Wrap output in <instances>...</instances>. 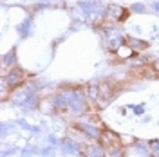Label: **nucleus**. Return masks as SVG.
<instances>
[{"instance_id": "f257e3e1", "label": "nucleus", "mask_w": 159, "mask_h": 157, "mask_svg": "<svg viewBox=\"0 0 159 157\" xmlns=\"http://www.w3.org/2000/svg\"><path fill=\"white\" fill-rule=\"evenodd\" d=\"M22 78H24V72L20 69H13L9 74L6 76V81H7V85L13 87V85H18L20 81H22Z\"/></svg>"}, {"instance_id": "f03ea898", "label": "nucleus", "mask_w": 159, "mask_h": 157, "mask_svg": "<svg viewBox=\"0 0 159 157\" xmlns=\"http://www.w3.org/2000/svg\"><path fill=\"white\" fill-rule=\"evenodd\" d=\"M9 61H15V52H9L4 56V65H9Z\"/></svg>"}, {"instance_id": "7ed1b4c3", "label": "nucleus", "mask_w": 159, "mask_h": 157, "mask_svg": "<svg viewBox=\"0 0 159 157\" xmlns=\"http://www.w3.org/2000/svg\"><path fill=\"white\" fill-rule=\"evenodd\" d=\"M90 152H92V155H96V157H101L103 154H101V148H90Z\"/></svg>"}, {"instance_id": "20e7f679", "label": "nucleus", "mask_w": 159, "mask_h": 157, "mask_svg": "<svg viewBox=\"0 0 159 157\" xmlns=\"http://www.w3.org/2000/svg\"><path fill=\"white\" fill-rule=\"evenodd\" d=\"M134 11H143V6H139V4H136V6H134Z\"/></svg>"}, {"instance_id": "39448f33", "label": "nucleus", "mask_w": 159, "mask_h": 157, "mask_svg": "<svg viewBox=\"0 0 159 157\" xmlns=\"http://www.w3.org/2000/svg\"><path fill=\"white\" fill-rule=\"evenodd\" d=\"M156 157H159V143H157V148H156Z\"/></svg>"}, {"instance_id": "423d86ee", "label": "nucleus", "mask_w": 159, "mask_h": 157, "mask_svg": "<svg viewBox=\"0 0 159 157\" xmlns=\"http://www.w3.org/2000/svg\"><path fill=\"white\" fill-rule=\"evenodd\" d=\"M154 7H156V9L159 11V4H154Z\"/></svg>"}]
</instances>
